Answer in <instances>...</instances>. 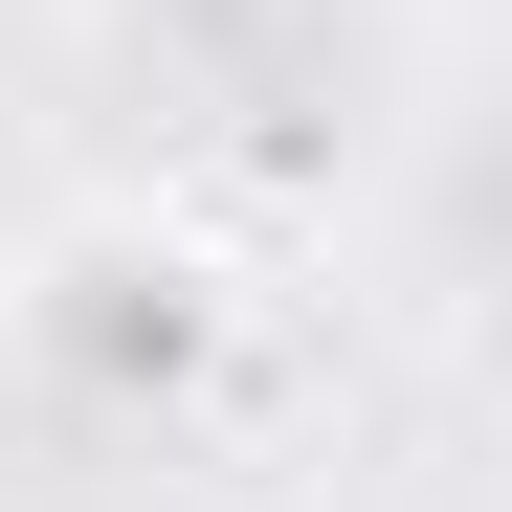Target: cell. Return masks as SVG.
I'll list each match as a JSON object with an SVG mask.
<instances>
[{
  "label": "cell",
  "mask_w": 512,
  "mask_h": 512,
  "mask_svg": "<svg viewBox=\"0 0 512 512\" xmlns=\"http://www.w3.org/2000/svg\"><path fill=\"white\" fill-rule=\"evenodd\" d=\"M245 334V268L201 223H67L45 268H23V379H67V401H112V379H201Z\"/></svg>",
  "instance_id": "6da1fadb"
}]
</instances>
